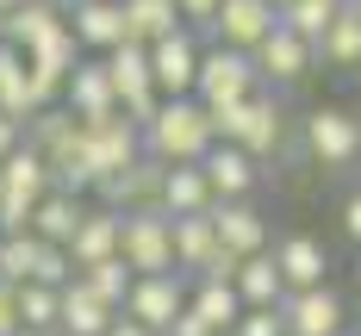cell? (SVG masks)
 <instances>
[{"mask_svg": "<svg viewBox=\"0 0 361 336\" xmlns=\"http://www.w3.org/2000/svg\"><path fill=\"white\" fill-rule=\"evenodd\" d=\"M144 156H156V162H200L206 149L218 144V131H212V118H206V106L193 100V94H180V100H162V106L144 118Z\"/></svg>", "mask_w": 361, "mask_h": 336, "instance_id": "6da1fadb", "label": "cell"}, {"mask_svg": "<svg viewBox=\"0 0 361 336\" xmlns=\"http://www.w3.org/2000/svg\"><path fill=\"white\" fill-rule=\"evenodd\" d=\"M206 118H212L218 144L250 149L255 162H268V156H281V149H287V106H281V94H274V87H255L243 106L206 112Z\"/></svg>", "mask_w": 361, "mask_h": 336, "instance_id": "7a4b0ae2", "label": "cell"}, {"mask_svg": "<svg viewBox=\"0 0 361 336\" xmlns=\"http://www.w3.org/2000/svg\"><path fill=\"white\" fill-rule=\"evenodd\" d=\"M118 256L131 274H180L175 268V218L162 206L118 212Z\"/></svg>", "mask_w": 361, "mask_h": 336, "instance_id": "3957f363", "label": "cell"}, {"mask_svg": "<svg viewBox=\"0 0 361 336\" xmlns=\"http://www.w3.org/2000/svg\"><path fill=\"white\" fill-rule=\"evenodd\" d=\"M299 144L324 175H343L361 162V118L349 106H312L299 118Z\"/></svg>", "mask_w": 361, "mask_h": 336, "instance_id": "277c9868", "label": "cell"}, {"mask_svg": "<svg viewBox=\"0 0 361 336\" xmlns=\"http://www.w3.org/2000/svg\"><path fill=\"white\" fill-rule=\"evenodd\" d=\"M255 87H262V75H255L250 50H224V44H212V50H200V75H193V100L206 112H231L243 106Z\"/></svg>", "mask_w": 361, "mask_h": 336, "instance_id": "5b68a950", "label": "cell"}, {"mask_svg": "<svg viewBox=\"0 0 361 336\" xmlns=\"http://www.w3.org/2000/svg\"><path fill=\"white\" fill-rule=\"evenodd\" d=\"M281 324L287 336H343L349 330V299L336 293V287H299V293L281 299Z\"/></svg>", "mask_w": 361, "mask_h": 336, "instance_id": "8992f818", "label": "cell"}, {"mask_svg": "<svg viewBox=\"0 0 361 336\" xmlns=\"http://www.w3.org/2000/svg\"><path fill=\"white\" fill-rule=\"evenodd\" d=\"M118 311H125V318H137L149 336H162L180 311H187V274H137Z\"/></svg>", "mask_w": 361, "mask_h": 336, "instance_id": "52a82bcc", "label": "cell"}, {"mask_svg": "<svg viewBox=\"0 0 361 336\" xmlns=\"http://www.w3.org/2000/svg\"><path fill=\"white\" fill-rule=\"evenodd\" d=\"M131 156H144V137H137V125H131V118H100V125H81V168H87V181L118 175Z\"/></svg>", "mask_w": 361, "mask_h": 336, "instance_id": "ba28073f", "label": "cell"}, {"mask_svg": "<svg viewBox=\"0 0 361 336\" xmlns=\"http://www.w3.org/2000/svg\"><path fill=\"white\" fill-rule=\"evenodd\" d=\"M250 63H255V75H262V87H274V94H281V87H299V81L312 75V63H318V56H312V44H305L299 32L274 25V32L250 50Z\"/></svg>", "mask_w": 361, "mask_h": 336, "instance_id": "9c48e42d", "label": "cell"}, {"mask_svg": "<svg viewBox=\"0 0 361 336\" xmlns=\"http://www.w3.org/2000/svg\"><path fill=\"white\" fill-rule=\"evenodd\" d=\"M193 75H200V44H193L187 25H175L169 37H156V44H149V81H156V94H162V100L193 94Z\"/></svg>", "mask_w": 361, "mask_h": 336, "instance_id": "30bf717a", "label": "cell"}, {"mask_svg": "<svg viewBox=\"0 0 361 336\" xmlns=\"http://www.w3.org/2000/svg\"><path fill=\"white\" fill-rule=\"evenodd\" d=\"M63 106L81 118V125H100V118H118V94L106 81V63L100 56H81L63 81Z\"/></svg>", "mask_w": 361, "mask_h": 336, "instance_id": "8fae6325", "label": "cell"}, {"mask_svg": "<svg viewBox=\"0 0 361 336\" xmlns=\"http://www.w3.org/2000/svg\"><path fill=\"white\" fill-rule=\"evenodd\" d=\"M200 175L212 187V199H255V187H262V162H255L250 149L237 144H212L200 156Z\"/></svg>", "mask_w": 361, "mask_h": 336, "instance_id": "7c38bea8", "label": "cell"}, {"mask_svg": "<svg viewBox=\"0 0 361 336\" xmlns=\"http://www.w3.org/2000/svg\"><path fill=\"white\" fill-rule=\"evenodd\" d=\"M274 25H281V6H274V0H218L212 37L224 50H255Z\"/></svg>", "mask_w": 361, "mask_h": 336, "instance_id": "4fadbf2b", "label": "cell"}, {"mask_svg": "<svg viewBox=\"0 0 361 336\" xmlns=\"http://www.w3.org/2000/svg\"><path fill=\"white\" fill-rule=\"evenodd\" d=\"M63 19H69L81 56H106L112 44H125V6L118 0H69Z\"/></svg>", "mask_w": 361, "mask_h": 336, "instance_id": "5bb4252c", "label": "cell"}, {"mask_svg": "<svg viewBox=\"0 0 361 336\" xmlns=\"http://www.w3.org/2000/svg\"><path fill=\"white\" fill-rule=\"evenodd\" d=\"M162 168H169V162H156V156H131L118 175L94 181V193H100V206H112V212H137V206H156V193H162Z\"/></svg>", "mask_w": 361, "mask_h": 336, "instance_id": "9a60e30c", "label": "cell"}, {"mask_svg": "<svg viewBox=\"0 0 361 336\" xmlns=\"http://www.w3.org/2000/svg\"><path fill=\"white\" fill-rule=\"evenodd\" d=\"M206 218H212L218 243H224L231 256H262V249H268V218L255 212V199H212Z\"/></svg>", "mask_w": 361, "mask_h": 336, "instance_id": "2e32d148", "label": "cell"}, {"mask_svg": "<svg viewBox=\"0 0 361 336\" xmlns=\"http://www.w3.org/2000/svg\"><path fill=\"white\" fill-rule=\"evenodd\" d=\"M268 256H274V268H281L287 293H299V287H324V280H330V249L318 243V237H305V230L268 243Z\"/></svg>", "mask_w": 361, "mask_h": 336, "instance_id": "e0dca14e", "label": "cell"}, {"mask_svg": "<svg viewBox=\"0 0 361 336\" xmlns=\"http://www.w3.org/2000/svg\"><path fill=\"white\" fill-rule=\"evenodd\" d=\"M112 318H118V305H106L81 274L56 293V336H106Z\"/></svg>", "mask_w": 361, "mask_h": 336, "instance_id": "ac0fdd59", "label": "cell"}, {"mask_svg": "<svg viewBox=\"0 0 361 336\" xmlns=\"http://www.w3.org/2000/svg\"><path fill=\"white\" fill-rule=\"evenodd\" d=\"M312 56H324V69H343V75L361 69V6L355 0L336 6V19L324 25V37L312 44Z\"/></svg>", "mask_w": 361, "mask_h": 336, "instance_id": "d6986e66", "label": "cell"}, {"mask_svg": "<svg viewBox=\"0 0 361 336\" xmlns=\"http://www.w3.org/2000/svg\"><path fill=\"white\" fill-rule=\"evenodd\" d=\"M63 6H69V0H19L13 13H0V44L32 50L37 37H50L56 25H63Z\"/></svg>", "mask_w": 361, "mask_h": 336, "instance_id": "ffe728a7", "label": "cell"}, {"mask_svg": "<svg viewBox=\"0 0 361 336\" xmlns=\"http://www.w3.org/2000/svg\"><path fill=\"white\" fill-rule=\"evenodd\" d=\"M218 256H224V243H218V230H212V218H206V212L175 218V268L187 274V280H200Z\"/></svg>", "mask_w": 361, "mask_h": 336, "instance_id": "44dd1931", "label": "cell"}, {"mask_svg": "<svg viewBox=\"0 0 361 336\" xmlns=\"http://www.w3.org/2000/svg\"><path fill=\"white\" fill-rule=\"evenodd\" d=\"M106 256H118V212L112 206H87L69 237V261L87 268V261H106Z\"/></svg>", "mask_w": 361, "mask_h": 336, "instance_id": "7402d4cb", "label": "cell"}, {"mask_svg": "<svg viewBox=\"0 0 361 336\" xmlns=\"http://www.w3.org/2000/svg\"><path fill=\"white\" fill-rule=\"evenodd\" d=\"M156 206L169 212V218H193V212H206L212 206V187L200 175V162H175V168H162V193H156Z\"/></svg>", "mask_w": 361, "mask_h": 336, "instance_id": "603a6c76", "label": "cell"}, {"mask_svg": "<svg viewBox=\"0 0 361 336\" xmlns=\"http://www.w3.org/2000/svg\"><path fill=\"white\" fill-rule=\"evenodd\" d=\"M81 212H87V199H81V193L50 187V193L32 206V237H37V243H63V249H69V237H75V224H81Z\"/></svg>", "mask_w": 361, "mask_h": 336, "instance_id": "cb8c5ba5", "label": "cell"}, {"mask_svg": "<svg viewBox=\"0 0 361 336\" xmlns=\"http://www.w3.org/2000/svg\"><path fill=\"white\" fill-rule=\"evenodd\" d=\"M187 311L206 318L218 336H231V324L243 318V299H237L231 280H187Z\"/></svg>", "mask_w": 361, "mask_h": 336, "instance_id": "d4e9b609", "label": "cell"}, {"mask_svg": "<svg viewBox=\"0 0 361 336\" xmlns=\"http://www.w3.org/2000/svg\"><path fill=\"white\" fill-rule=\"evenodd\" d=\"M231 287H237V299H243V311H250V305H281V299H287V280H281V268H274V256H268V249L237 261Z\"/></svg>", "mask_w": 361, "mask_h": 336, "instance_id": "484cf974", "label": "cell"}, {"mask_svg": "<svg viewBox=\"0 0 361 336\" xmlns=\"http://www.w3.org/2000/svg\"><path fill=\"white\" fill-rule=\"evenodd\" d=\"M0 193H19V199H44L50 193V168H44V156L32 144H19L13 156H0Z\"/></svg>", "mask_w": 361, "mask_h": 336, "instance_id": "4316f807", "label": "cell"}, {"mask_svg": "<svg viewBox=\"0 0 361 336\" xmlns=\"http://www.w3.org/2000/svg\"><path fill=\"white\" fill-rule=\"evenodd\" d=\"M0 112L6 118H32L37 100H32V69H25V50H13V44H0Z\"/></svg>", "mask_w": 361, "mask_h": 336, "instance_id": "83f0119b", "label": "cell"}, {"mask_svg": "<svg viewBox=\"0 0 361 336\" xmlns=\"http://www.w3.org/2000/svg\"><path fill=\"white\" fill-rule=\"evenodd\" d=\"M125 6V37L131 44H156V37H169L180 25L175 0H118Z\"/></svg>", "mask_w": 361, "mask_h": 336, "instance_id": "f1b7e54d", "label": "cell"}, {"mask_svg": "<svg viewBox=\"0 0 361 336\" xmlns=\"http://www.w3.org/2000/svg\"><path fill=\"white\" fill-rule=\"evenodd\" d=\"M56 293H63V287L25 280V287H19V330H44V336H56Z\"/></svg>", "mask_w": 361, "mask_h": 336, "instance_id": "f546056e", "label": "cell"}, {"mask_svg": "<svg viewBox=\"0 0 361 336\" xmlns=\"http://www.w3.org/2000/svg\"><path fill=\"white\" fill-rule=\"evenodd\" d=\"M32 274H37V237L32 230H6V237H0V280L25 287Z\"/></svg>", "mask_w": 361, "mask_h": 336, "instance_id": "4dcf8cb0", "label": "cell"}, {"mask_svg": "<svg viewBox=\"0 0 361 336\" xmlns=\"http://www.w3.org/2000/svg\"><path fill=\"white\" fill-rule=\"evenodd\" d=\"M336 6H343V0H287V6H281V25H287V32H299L305 44H318V37H324V25L336 19Z\"/></svg>", "mask_w": 361, "mask_h": 336, "instance_id": "1f68e13d", "label": "cell"}, {"mask_svg": "<svg viewBox=\"0 0 361 336\" xmlns=\"http://www.w3.org/2000/svg\"><path fill=\"white\" fill-rule=\"evenodd\" d=\"M75 274H81V280H87V287H94V293L106 299V305H125V293H131V280H137V274H131V268H125V256H106V261H87V268H75Z\"/></svg>", "mask_w": 361, "mask_h": 336, "instance_id": "d6a6232c", "label": "cell"}, {"mask_svg": "<svg viewBox=\"0 0 361 336\" xmlns=\"http://www.w3.org/2000/svg\"><path fill=\"white\" fill-rule=\"evenodd\" d=\"M32 280H44V287H69V280H75L69 249H63V243H37V274H32Z\"/></svg>", "mask_w": 361, "mask_h": 336, "instance_id": "836d02e7", "label": "cell"}, {"mask_svg": "<svg viewBox=\"0 0 361 336\" xmlns=\"http://www.w3.org/2000/svg\"><path fill=\"white\" fill-rule=\"evenodd\" d=\"M231 336H287V324H281V305H250V311L231 324Z\"/></svg>", "mask_w": 361, "mask_h": 336, "instance_id": "e575fe53", "label": "cell"}, {"mask_svg": "<svg viewBox=\"0 0 361 336\" xmlns=\"http://www.w3.org/2000/svg\"><path fill=\"white\" fill-rule=\"evenodd\" d=\"M175 13H180V25H187V32H212L218 0H175Z\"/></svg>", "mask_w": 361, "mask_h": 336, "instance_id": "d590c367", "label": "cell"}, {"mask_svg": "<svg viewBox=\"0 0 361 336\" xmlns=\"http://www.w3.org/2000/svg\"><path fill=\"white\" fill-rule=\"evenodd\" d=\"M0 336H19V287L0 280Z\"/></svg>", "mask_w": 361, "mask_h": 336, "instance_id": "8d00e7d4", "label": "cell"}, {"mask_svg": "<svg viewBox=\"0 0 361 336\" xmlns=\"http://www.w3.org/2000/svg\"><path fill=\"white\" fill-rule=\"evenodd\" d=\"M343 237H349V243H361V187L343 199Z\"/></svg>", "mask_w": 361, "mask_h": 336, "instance_id": "74e56055", "label": "cell"}, {"mask_svg": "<svg viewBox=\"0 0 361 336\" xmlns=\"http://www.w3.org/2000/svg\"><path fill=\"white\" fill-rule=\"evenodd\" d=\"M162 336H218V330L206 324V318H193V311H180V318H175V324H169Z\"/></svg>", "mask_w": 361, "mask_h": 336, "instance_id": "f35d334b", "label": "cell"}, {"mask_svg": "<svg viewBox=\"0 0 361 336\" xmlns=\"http://www.w3.org/2000/svg\"><path fill=\"white\" fill-rule=\"evenodd\" d=\"M19 144H25V125L0 112V156H13V149H19Z\"/></svg>", "mask_w": 361, "mask_h": 336, "instance_id": "ab89813d", "label": "cell"}, {"mask_svg": "<svg viewBox=\"0 0 361 336\" xmlns=\"http://www.w3.org/2000/svg\"><path fill=\"white\" fill-rule=\"evenodd\" d=\"M106 336H149V330H144V324H137V318H125V311H118V318H112V324H106Z\"/></svg>", "mask_w": 361, "mask_h": 336, "instance_id": "60d3db41", "label": "cell"}, {"mask_svg": "<svg viewBox=\"0 0 361 336\" xmlns=\"http://www.w3.org/2000/svg\"><path fill=\"white\" fill-rule=\"evenodd\" d=\"M13 6H19V0H0V13H13Z\"/></svg>", "mask_w": 361, "mask_h": 336, "instance_id": "b9f144b4", "label": "cell"}, {"mask_svg": "<svg viewBox=\"0 0 361 336\" xmlns=\"http://www.w3.org/2000/svg\"><path fill=\"white\" fill-rule=\"evenodd\" d=\"M19 336H44V330H19Z\"/></svg>", "mask_w": 361, "mask_h": 336, "instance_id": "7bdbcfd3", "label": "cell"}, {"mask_svg": "<svg viewBox=\"0 0 361 336\" xmlns=\"http://www.w3.org/2000/svg\"><path fill=\"white\" fill-rule=\"evenodd\" d=\"M274 6H287V0H274Z\"/></svg>", "mask_w": 361, "mask_h": 336, "instance_id": "ee69618b", "label": "cell"}, {"mask_svg": "<svg viewBox=\"0 0 361 336\" xmlns=\"http://www.w3.org/2000/svg\"><path fill=\"white\" fill-rule=\"evenodd\" d=\"M355 118H361V112H355Z\"/></svg>", "mask_w": 361, "mask_h": 336, "instance_id": "f6af8a7d", "label": "cell"}, {"mask_svg": "<svg viewBox=\"0 0 361 336\" xmlns=\"http://www.w3.org/2000/svg\"><path fill=\"white\" fill-rule=\"evenodd\" d=\"M343 336H349V330H343Z\"/></svg>", "mask_w": 361, "mask_h": 336, "instance_id": "bcb514c9", "label": "cell"}, {"mask_svg": "<svg viewBox=\"0 0 361 336\" xmlns=\"http://www.w3.org/2000/svg\"><path fill=\"white\" fill-rule=\"evenodd\" d=\"M355 6H361V0H355Z\"/></svg>", "mask_w": 361, "mask_h": 336, "instance_id": "7dc6e473", "label": "cell"}]
</instances>
